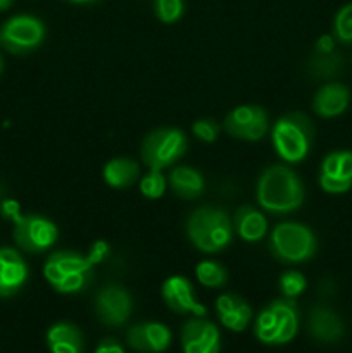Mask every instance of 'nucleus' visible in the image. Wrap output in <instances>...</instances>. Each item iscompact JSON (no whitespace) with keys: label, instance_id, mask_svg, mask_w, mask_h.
Here are the masks:
<instances>
[{"label":"nucleus","instance_id":"31","mask_svg":"<svg viewBox=\"0 0 352 353\" xmlns=\"http://www.w3.org/2000/svg\"><path fill=\"white\" fill-rule=\"evenodd\" d=\"M338 176L352 181V152H338Z\"/></svg>","mask_w":352,"mask_h":353},{"label":"nucleus","instance_id":"36","mask_svg":"<svg viewBox=\"0 0 352 353\" xmlns=\"http://www.w3.org/2000/svg\"><path fill=\"white\" fill-rule=\"evenodd\" d=\"M2 69H3V61L2 57H0V74H2Z\"/></svg>","mask_w":352,"mask_h":353},{"label":"nucleus","instance_id":"33","mask_svg":"<svg viewBox=\"0 0 352 353\" xmlns=\"http://www.w3.org/2000/svg\"><path fill=\"white\" fill-rule=\"evenodd\" d=\"M95 353H124V350L116 340H113V338H107V340L100 341L99 347L95 348Z\"/></svg>","mask_w":352,"mask_h":353},{"label":"nucleus","instance_id":"7","mask_svg":"<svg viewBox=\"0 0 352 353\" xmlns=\"http://www.w3.org/2000/svg\"><path fill=\"white\" fill-rule=\"evenodd\" d=\"M186 152V137L176 128H161L147 134L141 143V159L154 171H162L182 159Z\"/></svg>","mask_w":352,"mask_h":353},{"label":"nucleus","instance_id":"1","mask_svg":"<svg viewBox=\"0 0 352 353\" xmlns=\"http://www.w3.org/2000/svg\"><path fill=\"white\" fill-rule=\"evenodd\" d=\"M109 252L106 241L93 243L88 255L75 252H55L43 268L45 279L59 293H76L85 290L93 278V265L99 264Z\"/></svg>","mask_w":352,"mask_h":353},{"label":"nucleus","instance_id":"26","mask_svg":"<svg viewBox=\"0 0 352 353\" xmlns=\"http://www.w3.org/2000/svg\"><path fill=\"white\" fill-rule=\"evenodd\" d=\"M333 34L342 43H352V3L342 7L335 16Z\"/></svg>","mask_w":352,"mask_h":353},{"label":"nucleus","instance_id":"11","mask_svg":"<svg viewBox=\"0 0 352 353\" xmlns=\"http://www.w3.org/2000/svg\"><path fill=\"white\" fill-rule=\"evenodd\" d=\"M133 310V300L130 293L117 285L104 286L95 299V312L100 323L106 326L117 327L123 326L131 316Z\"/></svg>","mask_w":352,"mask_h":353},{"label":"nucleus","instance_id":"2","mask_svg":"<svg viewBox=\"0 0 352 353\" xmlns=\"http://www.w3.org/2000/svg\"><path fill=\"white\" fill-rule=\"evenodd\" d=\"M257 202L273 214H289L304 202V186L299 176L282 164L271 165L257 181Z\"/></svg>","mask_w":352,"mask_h":353},{"label":"nucleus","instance_id":"5","mask_svg":"<svg viewBox=\"0 0 352 353\" xmlns=\"http://www.w3.org/2000/svg\"><path fill=\"white\" fill-rule=\"evenodd\" d=\"M299 330V307L295 299L275 300L255 319L254 333L266 345H285L295 338Z\"/></svg>","mask_w":352,"mask_h":353},{"label":"nucleus","instance_id":"37","mask_svg":"<svg viewBox=\"0 0 352 353\" xmlns=\"http://www.w3.org/2000/svg\"><path fill=\"white\" fill-rule=\"evenodd\" d=\"M2 193H3V190H2V186H0V199H2Z\"/></svg>","mask_w":352,"mask_h":353},{"label":"nucleus","instance_id":"16","mask_svg":"<svg viewBox=\"0 0 352 353\" xmlns=\"http://www.w3.org/2000/svg\"><path fill=\"white\" fill-rule=\"evenodd\" d=\"M216 312L221 324L235 333L244 331L252 319L251 305L237 293L221 295L216 302Z\"/></svg>","mask_w":352,"mask_h":353},{"label":"nucleus","instance_id":"35","mask_svg":"<svg viewBox=\"0 0 352 353\" xmlns=\"http://www.w3.org/2000/svg\"><path fill=\"white\" fill-rule=\"evenodd\" d=\"M14 0H0V10H6L12 6Z\"/></svg>","mask_w":352,"mask_h":353},{"label":"nucleus","instance_id":"17","mask_svg":"<svg viewBox=\"0 0 352 353\" xmlns=\"http://www.w3.org/2000/svg\"><path fill=\"white\" fill-rule=\"evenodd\" d=\"M28 278V268L12 248H0V296H12Z\"/></svg>","mask_w":352,"mask_h":353},{"label":"nucleus","instance_id":"29","mask_svg":"<svg viewBox=\"0 0 352 353\" xmlns=\"http://www.w3.org/2000/svg\"><path fill=\"white\" fill-rule=\"evenodd\" d=\"M193 134L204 143H213L219 137V124L214 119H199L192 126Z\"/></svg>","mask_w":352,"mask_h":353},{"label":"nucleus","instance_id":"19","mask_svg":"<svg viewBox=\"0 0 352 353\" xmlns=\"http://www.w3.org/2000/svg\"><path fill=\"white\" fill-rule=\"evenodd\" d=\"M47 345L52 353H83L85 340L75 324L57 323L48 330Z\"/></svg>","mask_w":352,"mask_h":353},{"label":"nucleus","instance_id":"34","mask_svg":"<svg viewBox=\"0 0 352 353\" xmlns=\"http://www.w3.org/2000/svg\"><path fill=\"white\" fill-rule=\"evenodd\" d=\"M314 50L323 52V54H328V52L335 50V40L331 34H323V37L317 38L316 45H314Z\"/></svg>","mask_w":352,"mask_h":353},{"label":"nucleus","instance_id":"6","mask_svg":"<svg viewBox=\"0 0 352 353\" xmlns=\"http://www.w3.org/2000/svg\"><path fill=\"white\" fill-rule=\"evenodd\" d=\"M316 236L307 226L299 223H282L269 236V250L280 262L299 264L314 257Z\"/></svg>","mask_w":352,"mask_h":353},{"label":"nucleus","instance_id":"12","mask_svg":"<svg viewBox=\"0 0 352 353\" xmlns=\"http://www.w3.org/2000/svg\"><path fill=\"white\" fill-rule=\"evenodd\" d=\"M182 347L183 353H219V330L211 321L195 316L183 324Z\"/></svg>","mask_w":352,"mask_h":353},{"label":"nucleus","instance_id":"8","mask_svg":"<svg viewBox=\"0 0 352 353\" xmlns=\"http://www.w3.org/2000/svg\"><path fill=\"white\" fill-rule=\"evenodd\" d=\"M45 38V26L33 16H14L0 28V45L10 54H28Z\"/></svg>","mask_w":352,"mask_h":353},{"label":"nucleus","instance_id":"22","mask_svg":"<svg viewBox=\"0 0 352 353\" xmlns=\"http://www.w3.org/2000/svg\"><path fill=\"white\" fill-rule=\"evenodd\" d=\"M140 176V168L135 161L126 157L113 159L104 168V179L113 188H128Z\"/></svg>","mask_w":352,"mask_h":353},{"label":"nucleus","instance_id":"10","mask_svg":"<svg viewBox=\"0 0 352 353\" xmlns=\"http://www.w3.org/2000/svg\"><path fill=\"white\" fill-rule=\"evenodd\" d=\"M268 114L262 107L240 105L224 117V130L230 137L245 141H257L268 133Z\"/></svg>","mask_w":352,"mask_h":353},{"label":"nucleus","instance_id":"25","mask_svg":"<svg viewBox=\"0 0 352 353\" xmlns=\"http://www.w3.org/2000/svg\"><path fill=\"white\" fill-rule=\"evenodd\" d=\"M140 192L141 195L147 196V199L150 200L161 199L166 192V178L162 176V172L150 169V171L141 178Z\"/></svg>","mask_w":352,"mask_h":353},{"label":"nucleus","instance_id":"23","mask_svg":"<svg viewBox=\"0 0 352 353\" xmlns=\"http://www.w3.org/2000/svg\"><path fill=\"white\" fill-rule=\"evenodd\" d=\"M342 65H344V59L335 50L328 52V54L314 50V54L309 57V62H307V71L317 79H331L340 74Z\"/></svg>","mask_w":352,"mask_h":353},{"label":"nucleus","instance_id":"28","mask_svg":"<svg viewBox=\"0 0 352 353\" xmlns=\"http://www.w3.org/2000/svg\"><path fill=\"white\" fill-rule=\"evenodd\" d=\"M155 14L162 23H175L183 14V0H155Z\"/></svg>","mask_w":352,"mask_h":353},{"label":"nucleus","instance_id":"20","mask_svg":"<svg viewBox=\"0 0 352 353\" xmlns=\"http://www.w3.org/2000/svg\"><path fill=\"white\" fill-rule=\"evenodd\" d=\"M233 226L235 231L240 234L242 240L254 243V241L264 238L266 231H268V221L257 209L251 205H244L235 212Z\"/></svg>","mask_w":352,"mask_h":353},{"label":"nucleus","instance_id":"15","mask_svg":"<svg viewBox=\"0 0 352 353\" xmlns=\"http://www.w3.org/2000/svg\"><path fill=\"white\" fill-rule=\"evenodd\" d=\"M307 331L317 343L335 345L344 338L345 326L342 317L326 305H316L311 309L307 319Z\"/></svg>","mask_w":352,"mask_h":353},{"label":"nucleus","instance_id":"13","mask_svg":"<svg viewBox=\"0 0 352 353\" xmlns=\"http://www.w3.org/2000/svg\"><path fill=\"white\" fill-rule=\"evenodd\" d=\"M162 299H164L166 305L176 314H192V316L204 317L207 314V309L195 300L193 295V286L183 276H171L162 283Z\"/></svg>","mask_w":352,"mask_h":353},{"label":"nucleus","instance_id":"18","mask_svg":"<svg viewBox=\"0 0 352 353\" xmlns=\"http://www.w3.org/2000/svg\"><path fill=\"white\" fill-rule=\"evenodd\" d=\"M351 102V93L349 88L342 83H328L320 92L316 93L313 100V109L321 117H337L347 110Z\"/></svg>","mask_w":352,"mask_h":353},{"label":"nucleus","instance_id":"3","mask_svg":"<svg viewBox=\"0 0 352 353\" xmlns=\"http://www.w3.org/2000/svg\"><path fill=\"white\" fill-rule=\"evenodd\" d=\"M186 236L204 254H216L230 245L233 236L230 216L223 209L200 207L186 221Z\"/></svg>","mask_w":352,"mask_h":353},{"label":"nucleus","instance_id":"24","mask_svg":"<svg viewBox=\"0 0 352 353\" xmlns=\"http://www.w3.org/2000/svg\"><path fill=\"white\" fill-rule=\"evenodd\" d=\"M197 279L207 288H223L228 283V272L221 264L213 261L200 262L195 268Z\"/></svg>","mask_w":352,"mask_h":353},{"label":"nucleus","instance_id":"32","mask_svg":"<svg viewBox=\"0 0 352 353\" xmlns=\"http://www.w3.org/2000/svg\"><path fill=\"white\" fill-rule=\"evenodd\" d=\"M0 212H2V216L6 217V219H10L12 223L19 221V217L23 216V214H21L19 203H17L16 200H3V202L0 203Z\"/></svg>","mask_w":352,"mask_h":353},{"label":"nucleus","instance_id":"27","mask_svg":"<svg viewBox=\"0 0 352 353\" xmlns=\"http://www.w3.org/2000/svg\"><path fill=\"white\" fill-rule=\"evenodd\" d=\"M306 278L297 271H286L280 278V290H282L283 296H286V299H297L306 290Z\"/></svg>","mask_w":352,"mask_h":353},{"label":"nucleus","instance_id":"9","mask_svg":"<svg viewBox=\"0 0 352 353\" xmlns=\"http://www.w3.org/2000/svg\"><path fill=\"white\" fill-rule=\"evenodd\" d=\"M57 234L55 224L41 216H21L19 221L14 223V241L31 254L50 248L57 240Z\"/></svg>","mask_w":352,"mask_h":353},{"label":"nucleus","instance_id":"4","mask_svg":"<svg viewBox=\"0 0 352 353\" xmlns=\"http://www.w3.org/2000/svg\"><path fill=\"white\" fill-rule=\"evenodd\" d=\"M273 145L285 162H300L307 157L314 140V124L304 112H290L273 126Z\"/></svg>","mask_w":352,"mask_h":353},{"label":"nucleus","instance_id":"14","mask_svg":"<svg viewBox=\"0 0 352 353\" xmlns=\"http://www.w3.org/2000/svg\"><path fill=\"white\" fill-rule=\"evenodd\" d=\"M126 341L138 353H161L171 345V331L161 323H138L130 327Z\"/></svg>","mask_w":352,"mask_h":353},{"label":"nucleus","instance_id":"21","mask_svg":"<svg viewBox=\"0 0 352 353\" xmlns=\"http://www.w3.org/2000/svg\"><path fill=\"white\" fill-rule=\"evenodd\" d=\"M169 185H171L175 195H178L179 199L192 200L202 195L206 183H204L202 174L197 169L188 168V165H178L169 174Z\"/></svg>","mask_w":352,"mask_h":353},{"label":"nucleus","instance_id":"30","mask_svg":"<svg viewBox=\"0 0 352 353\" xmlns=\"http://www.w3.org/2000/svg\"><path fill=\"white\" fill-rule=\"evenodd\" d=\"M320 185L326 193H345L352 186V181L340 178V176L320 174Z\"/></svg>","mask_w":352,"mask_h":353}]
</instances>
